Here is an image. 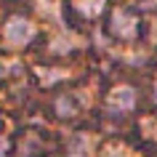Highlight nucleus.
I'll list each match as a JSON object with an SVG mask.
<instances>
[{"instance_id": "nucleus-9", "label": "nucleus", "mask_w": 157, "mask_h": 157, "mask_svg": "<svg viewBox=\"0 0 157 157\" xmlns=\"http://www.w3.org/2000/svg\"><path fill=\"white\" fill-rule=\"evenodd\" d=\"M155 37H157V35H155Z\"/></svg>"}, {"instance_id": "nucleus-3", "label": "nucleus", "mask_w": 157, "mask_h": 157, "mask_svg": "<svg viewBox=\"0 0 157 157\" xmlns=\"http://www.w3.org/2000/svg\"><path fill=\"white\" fill-rule=\"evenodd\" d=\"M107 104H109L112 109L125 112V109H131L133 104H136V91H133L131 85H117V88H112V91H109Z\"/></svg>"}, {"instance_id": "nucleus-6", "label": "nucleus", "mask_w": 157, "mask_h": 157, "mask_svg": "<svg viewBox=\"0 0 157 157\" xmlns=\"http://www.w3.org/2000/svg\"><path fill=\"white\" fill-rule=\"evenodd\" d=\"M37 75H40V80L43 85H51V83H56L59 77H64V69H37Z\"/></svg>"}, {"instance_id": "nucleus-2", "label": "nucleus", "mask_w": 157, "mask_h": 157, "mask_svg": "<svg viewBox=\"0 0 157 157\" xmlns=\"http://www.w3.org/2000/svg\"><path fill=\"white\" fill-rule=\"evenodd\" d=\"M136 29H139V21L133 16H128L125 11H115V13H112V32H115L117 37L131 40V37H136Z\"/></svg>"}, {"instance_id": "nucleus-8", "label": "nucleus", "mask_w": 157, "mask_h": 157, "mask_svg": "<svg viewBox=\"0 0 157 157\" xmlns=\"http://www.w3.org/2000/svg\"><path fill=\"white\" fill-rule=\"evenodd\" d=\"M155 96H157V85H155Z\"/></svg>"}, {"instance_id": "nucleus-5", "label": "nucleus", "mask_w": 157, "mask_h": 157, "mask_svg": "<svg viewBox=\"0 0 157 157\" xmlns=\"http://www.w3.org/2000/svg\"><path fill=\"white\" fill-rule=\"evenodd\" d=\"M88 152H91V139L75 136V141H72V157H88Z\"/></svg>"}, {"instance_id": "nucleus-4", "label": "nucleus", "mask_w": 157, "mask_h": 157, "mask_svg": "<svg viewBox=\"0 0 157 157\" xmlns=\"http://www.w3.org/2000/svg\"><path fill=\"white\" fill-rule=\"evenodd\" d=\"M104 6H107V0H75V8L83 16H99Z\"/></svg>"}, {"instance_id": "nucleus-1", "label": "nucleus", "mask_w": 157, "mask_h": 157, "mask_svg": "<svg viewBox=\"0 0 157 157\" xmlns=\"http://www.w3.org/2000/svg\"><path fill=\"white\" fill-rule=\"evenodd\" d=\"M35 37V24L24 16H13L6 24V40L8 45H27Z\"/></svg>"}, {"instance_id": "nucleus-7", "label": "nucleus", "mask_w": 157, "mask_h": 157, "mask_svg": "<svg viewBox=\"0 0 157 157\" xmlns=\"http://www.w3.org/2000/svg\"><path fill=\"white\" fill-rule=\"evenodd\" d=\"M6 152H8V141H6V139H0V157L6 155Z\"/></svg>"}]
</instances>
